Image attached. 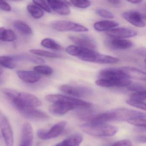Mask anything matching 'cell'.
<instances>
[{
	"label": "cell",
	"mask_w": 146,
	"mask_h": 146,
	"mask_svg": "<svg viewBox=\"0 0 146 146\" xmlns=\"http://www.w3.org/2000/svg\"><path fill=\"white\" fill-rule=\"evenodd\" d=\"M4 81L3 78H0V84H2L4 83Z\"/></svg>",
	"instance_id": "46"
},
{
	"label": "cell",
	"mask_w": 146,
	"mask_h": 146,
	"mask_svg": "<svg viewBox=\"0 0 146 146\" xmlns=\"http://www.w3.org/2000/svg\"><path fill=\"white\" fill-rule=\"evenodd\" d=\"M17 74L21 80L29 84L38 82L41 77L37 72L31 71L19 70L17 72Z\"/></svg>",
	"instance_id": "20"
},
{
	"label": "cell",
	"mask_w": 146,
	"mask_h": 146,
	"mask_svg": "<svg viewBox=\"0 0 146 146\" xmlns=\"http://www.w3.org/2000/svg\"><path fill=\"white\" fill-rule=\"evenodd\" d=\"M126 102L128 105L132 106L134 107L139 108L141 110L146 111V102H145L141 101L136 100L129 99L126 101Z\"/></svg>",
	"instance_id": "34"
},
{
	"label": "cell",
	"mask_w": 146,
	"mask_h": 146,
	"mask_svg": "<svg viewBox=\"0 0 146 146\" xmlns=\"http://www.w3.org/2000/svg\"><path fill=\"white\" fill-rule=\"evenodd\" d=\"M128 2L129 3H132V4H140L141 2H142V1L141 0H131V1H128Z\"/></svg>",
	"instance_id": "45"
},
{
	"label": "cell",
	"mask_w": 146,
	"mask_h": 146,
	"mask_svg": "<svg viewBox=\"0 0 146 146\" xmlns=\"http://www.w3.org/2000/svg\"><path fill=\"white\" fill-rule=\"evenodd\" d=\"M106 35L111 38L122 39L134 37L137 35V33L132 29L120 28L113 29L108 31Z\"/></svg>",
	"instance_id": "14"
},
{
	"label": "cell",
	"mask_w": 146,
	"mask_h": 146,
	"mask_svg": "<svg viewBox=\"0 0 146 146\" xmlns=\"http://www.w3.org/2000/svg\"><path fill=\"white\" fill-rule=\"evenodd\" d=\"M119 59L109 55L98 53L95 63L100 64H113L119 62Z\"/></svg>",
	"instance_id": "26"
},
{
	"label": "cell",
	"mask_w": 146,
	"mask_h": 146,
	"mask_svg": "<svg viewBox=\"0 0 146 146\" xmlns=\"http://www.w3.org/2000/svg\"><path fill=\"white\" fill-rule=\"evenodd\" d=\"M111 146H132V143L129 140H123L118 141Z\"/></svg>",
	"instance_id": "42"
},
{
	"label": "cell",
	"mask_w": 146,
	"mask_h": 146,
	"mask_svg": "<svg viewBox=\"0 0 146 146\" xmlns=\"http://www.w3.org/2000/svg\"><path fill=\"white\" fill-rule=\"evenodd\" d=\"M96 85L104 88L124 87L131 83L130 79L125 76L120 69L107 68L102 70L99 74Z\"/></svg>",
	"instance_id": "1"
},
{
	"label": "cell",
	"mask_w": 146,
	"mask_h": 146,
	"mask_svg": "<svg viewBox=\"0 0 146 146\" xmlns=\"http://www.w3.org/2000/svg\"><path fill=\"white\" fill-rule=\"evenodd\" d=\"M83 140L82 135L75 134L70 135L55 146H79Z\"/></svg>",
	"instance_id": "23"
},
{
	"label": "cell",
	"mask_w": 146,
	"mask_h": 146,
	"mask_svg": "<svg viewBox=\"0 0 146 146\" xmlns=\"http://www.w3.org/2000/svg\"><path fill=\"white\" fill-rule=\"evenodd\" d=\"M127 121L129 123L137 127L144 128L146 127V118H135L129 119Z\"/></svg>",
	"instance_id": "35"
},
{
	"label": "cell",
	"mask_w": 146,
	"mask_h": 146,
	"mask_svg": "<svg viewBox=\"0 0 146 146\" xmlns=\"http://www.w3.org/2000/svg\"><path fill=\"white\" fill-rule=\"evenodd\" d=\"M52 27L58 31H74L76 32H85L88 29L83 25L74 22L68 21H56L52 23Z\"/></svg>",
	"instance_id": "6"
},
{
	"label": "cell",
	"mask_w": 146,
	"mask_h": 146,
	"mask_svg": "<svg viewBox=\"0 0 146 146\" xmlns=\"http://www.w3.org/2000/svg\"><path fill=\"white\" fill-rule=\"evenodd\" d=\"M15 60L27 61L36 64H42L45 63V60L38 56L27 53L20 54L12 56Z\"/></svg>",
	"instance_id": "24"
},
{
	"label": "cell",
	"mask_w": 146,
	"mask_h": 146,
	"mask_svg": "<svg viewBox=\"0 0 146 146\" xmlns=\"http://www.w3.org/2000/svg\"><path fill=\"white\" fill-rule=\"evenodd\" d=\"M66 52L72 56L87 62L95 63L99 53L92 49L84 48L76 46H70L66 49Z\"/></svg>",
	"instance_id": "5"
},
{
	"label": "cell",
	"mask_w": 146,
	"mask_h": 146,
	"mask_svg": "<svg viewBox=\"0 0 146 146\" xmlns=\"http://www.w3.org/2000/svg\"><path fill=\"white\" fill-rule=\"evenodd\" d=\"M50 8L55 13L62 16H67L70 14L71 11L67 1H47Z\"/></svg>",
	"instance_id": "15"
},
{
	"label": "cell",
	"mask_w": 146,
	"mask_h": 146,
	"mask_svg": "<svg viewBox=\"0 0 146 146\" xmlns=\"http://www.w3.org/2000/svg\"><path fill=\"white\" fill-rule=\"evenodd\" d=\"M81 129L87 134L98 137L112 136L117 133L118 128L107 124L87 123L80 126Z\"/></svg>",
	"instance_id": "2"
},
{
	"label": "cell",
	"mask_w": 146,
	"mask_h": 146,
	"mask_svg": "<svg viewBox=\"0 0 146 146\" xmlns=\"http://www.w3.org/2000/svg\"><path fill=\"white\" fill-rule=\"evenodd\" d=\"M76 108L74 106L63 103H54L50 106L49 111L54 115H62Z\"/></svg>",
	"instance_id": "21"
},
{
	"label": "cell",
	"mask_w": 146,
	"mask_h": 146,
	"mask_svg": "<svg viewBox=\"0 0 146 146\" xmlns=\"http://www.w3.org/2000/svg\"><path fill=\"white\" fill-rule=\"evenodd\" d=\"M60 90L64 94L76 97L85 96L92 93L91 90L86 87H73L67 85H62Z\"/></svg>",
	"instance_id": "10"
},
{
	"label": "cell",
	"mask_w": 146,
	"mask_h": 146,
	"mask_svg": "<svg viewBox=\"0 0 146 146\" xmlns=\"http://www.w3.org/2000/svg\"><path fill=\"white\" fill-rule=\"evenodd\" d=\"M118 25V23L115 21L103 20L96 23L94 24V27L96 30L101 32L109 31Z\"/></svg>",
	"instance_id": "22"
},
{
	"label": "cell",
	"mask_w": 146,
	"mask_h": 146,
	"mask_svg": "<svg viewBox=\"0 0 146 146\" xmlns=\"http://www.w3.org/2000/svg\"><path fill=\"white\" fill-rule=\"evenodd\" d=\"M108 2L114 7H118L121 5V1L119 0H109Z\"/></svg>",
	"instance_id": "43"
},
{
	"label": "cell",
	"mask_w": 146,
	"mask_h": 146,
	"mask_svg": "<svg viewBox=\"0 0 146 146\" xmlns=\"http://www.w3.org/2000/svg\"><path fill=\"white\" fill-rule=\"evenodd\" d=\"M0 65L9 69H13L16 66V62L12 57L9 56H0Z\"/></svg>",
	"instance_id": "29"
},
{
	"label": "cell",
	"mask_w": 146,
	"mask_h": 146,
	"mask_svg": "<svg viewBox=\"0 0 146 146\" xmlns=\"http://www.w3.org/2000/svg\"><path fill=\"white\" fill-rule=\"evenodd\" d=\"M3 70L0 67V75H1L3 73Z\"/></svg>",
	"instance_id": "47"
},
{
	"label": "cell",
	"mask_w": 146,
	"mask_h": 146,
	"mask_svg": "<svg viewBox=\"0 0 146 146\" xmlns=\"http://www.w3.org/2000/svg\"><path fill=\"white\" fill-rule=\"evenodd\" d=\"M71 5L78 8H87L90 6L91 2L89 1H81V0H73L70 1Z\"/></svg>",
	"instance_id": "36"
},
{
	"label": "cell",
	"mask_w": 146,
	"mask_h": 146,
	"mask_svg": "<svg viewBox=\"0 0 146 146\" xmlns=\"http://www.w3.org/2000/svg\"><path fill=\"white\" fill-rule=\"evenodd\" d=\"M41 44L42 46L49 49L55 50H60L62 49L61 46L55 40L50 38H45L42 40Z\"/></svg>",
	"instance_id": "30"
},
{
	"label": "cell",
	"mask_w": 146,
	"mask_h": 146,
	"mask_svg": "<svg viewBox=\"0 0 146 146\" xmlns=\"http://www.w3.org/2000/svg\"><path fill=\"white\" fill-rule=\"evenodd\" d=\"M30 52L35 55L46 57V58H59L60 57V55L58 54L45 51V50H41V49H31L30 50Z\"/></svg>",
	"instance_id": "31"
},
{
	"label": "cell",
	"mask_w": 146,
	"mask_h": 146,
	"mask_svg": "<svg viewBox=\"0 0 146 146\" xmlns=\"http://www.w3.org/2000/svg\"><path fill=\"white\" fill-rule=\"evenodd\" d=\"M34 139V131L29 123L24 124L22 129V138L20 146H31Z\"/></svg>",
	"instance_id": "17"
},
{
	"label": "cell",
	"mask_w": 146,
	"mask_h": 146,
	"mask_svg": "<svg viewBox=\"0 0 146 146\" xmlns=\"http://www.w3.org/2000/svg\"><path fill=\"white\" fill-rule=\"evenodd\" d=\"M115 121H126L135 118H146V113L127 108H117L113 110Z\"/></svg>",
	"instance_id": "9"
},
{
	"label": "cell",
	"mask_w": 146,
	"mask_h": 146,
	"mask_svg": "<svg viewBox=\"0 0 146 146\" xmlns=\"http://www.w3.org/2000/svg\"><path fill=\"white\" fill-rule=\"evenodd\" d=\"M13 26L19 32L25 35H31L32 31L31 27L28 24L20 20H17L13 23Z\"/></svg>",
	"instance_id": "27"
},
{
	"label": "cell",
	"mask_w": 146,
	"mask_h": 146,
	"mask_svg": "<svg viewBox=\"0 0 146 146\" xmlns=\"http://www.w3.org/2000/svg\"><path fill=\"white\" fill-rule=\"evenodd\" d=\"M16 36L13 31L5 27H0V40L6 42H11L15 40Z\"/></svg>",
	"instance_id": "25"
},
{
	"label": "cell",
	"mask_w": 146,
	"mask_h": 146,
	"mask_svg": "<svg viewBox=\"0 0 146 146\" xmlns=\"http://www.w3.org/2000/svg\"><path fill=\"white\" fill-rule=\"evenodd\" d=\"M18 110L25 117L30 118L45 119L49 118V116L46 113L36 108H23Z\"/></svg>",
	"instance_id": "18"
},
{
	"label": "cell",
	"mask_w": 146,
	"mask_h": 146,
	"mask_svg": "<svg viewBox=\"0 0 146 146\" xmlns=\"http://www.w3.org/2000/svg\"><path fill=\"white\" fill-rule=\"evenodd\" d=\"M105 44L107 47L113 50L128 49L133 46V43L130 41L111 37L107 39Z\"/></svg>",
	"instance_id": "13"
},
{
	"label": "cell",
	"mask_w": 146,
	"mask_h": 146,
	"mask_svg": "<svg viewBox=\"0 0 146 146\" xmlns=\"http://www.w3.org/2000/svg\"><path fill=\"white\" fill-rule=\"evenodd\" d=\"M1 90L3 94L6 95L11 100L16 98L19 92L15 90L8 88H3L1 89Z\"/></svg>",
	"instance_id": "37"
},
{
	"label": "cell",
	"mask_w": 146,
	"mask_h": 146,
	"mask_svg": "<svg viewBox=\"0 0 146 146\" xmlns=\"http://www.w3.org/2000/svg\"><path fill=\"white\" fill-rule=\"evenodd\" d=\"M130 99L145 102L146 101V92L133 93L131 95Z\"/></svg>",
	"instance_id": "40"
},
{
	"label": "cell",
	"mask_w": 146,
	"mask_h": 146,
	"mask_svg": "<svg viewBox=\"0 0 146 146\" xmlns=\"http://www.w3.org/2000/svg\"><path fill=\"white\" fill-rule=\"evenodd\" d=\"M127 88L129 90L134 91L135 93L146 92L145 86L138 83H131L130 84L127 86Z\"/></svg>",
	"instance_id": "33"
},
{
	"label": "cell",
	"mask_w": 146,
	"mask_h": 146,
	"mask_svg": "<svg viewBox=\"0 0 146 146\" xmlns=\"http://www.w3.org/2000/svg\"><path fill=\"white\" fill-rule=\"evenodd\" d=\"M137 141L141 143L146 142V137L145 136H139L136 137Z\"/></svg>",
	"instance_id": "44"
},
{
	"label": "cell",
	"mask_w": 146,
	"mask_h": 146,
	"mask_svg": "<svg viewBox=\"0 0 146 146\" xmlns=\"http://www.w3.org/2000/svg\"><path fill=\"white\" fill-rule=\"evenodd\" d=\"M69 38L78 46L92 50L96 48V44L94 40L86 35H82L79 36H70Z\"/></svg>",
	"instance_id": "11"
},
{
	"label": "cell",
	"mask_w": 146,
	"mask_h": 146,
	"mask_svg": "<svg viewBox=\"0 0 146 146\" xmlns=\"http://www.w3.org/2000/svg\"><path fill=\"white\" fill-rule=\"evenodd\" d=\"M0 10L10 12L11 10V7L7 1L0 0Z\"/></svg>",
	"instance_id": "41"
},
{
	"label": "cell",
	"mask_w": 146,
	"mask_h": 146,
	"mask_svg": "<svg viewBox=\"0 0 146 146\" xmlns=\"http://www.w3.org/2000/svg\"><path fill=\"white\" fill-rule=\"evenodd\" d=\"M66 121H61L54 125L50 129H40L37 131L38 137L42 140H46L57 137L60 135L66 126Z\"/></svg>",
	"instance_id": "8"
},
{
	"label": "cell",
	"mask_w": 146,
	"mask_h": 146,
	"mask_svg": "<svg viewBox=\"0 0 146 146\" xmlns=\"http://www.w3.org/2000/svg\"><path fill=\"white\" fill-rule=\"evenodd\" d=\"M46 100L49 102L54 103H63L74 106L76 108H88L92 106L90 102L76 99L59 94H49L46 96Z\"/></svg>",
	"instance_id": "4"
},
{
	"label": "cell",
	"mask_w": 146,
	"mask_h": 146,
	"mask_svg": "<svg viewBox=\"0 0 146 146\" xmlns=\"http://www.w3.org/2000/svg\"><path fill=\"white\" fill-rule=\"evenodd\" d=\"M115 121L113 111L106 112L94 115L89 120V123L94 124H106L109 121Z\"/></svg>",
	"instance_id": "19"
},
{
	"label": "cell",
	"mask_w": 146,
	"mask_h": 146,
	"mask_svg": "<svg viewBox=\"0 0 146 146\" xmlns=\"http://www.w3.org/2000/svg\"><path fill=\"white\" fill-rule=\"evenodd\" d=\"M122 16L130 23L136 27L143 28L145 26V22L143 16L137 11L124 12L122 13Z\"/></svg>",
	"instance_id": "12"
},
{
	"label": "cell",
	"mask_w": 146,
	"mask_h": 146,
	"mask_svg": "<svg viewBox=\"0 0 146 146\" xmlns=\"http://www.w3.org/2000/svg\"><path fill=\"white\" fill-rule=\"evenodd\" d=\"M96 13L100 17L108 19L114 18V16L111 12L103 9H99L96 10Z\"/></svg>",
	"instance_id": "39"
},
{
	"label": "cell",
	"mask_w": 146,
	"mask_h": 146,
	"mask_svg": "<svg viewBox=\"0 0 146 146\" xmlns=\"http://www.w3.org/2000/svg\"><path fill=\"white\" fill-rule=\"evenodd\" d=\"M34 71L37 72L40 75L46 76H51L53 72L52 68L48 66L43 65H40L35 66L34 67Z\"/></svg>",
	"instance_id": "32"
},
{
	"label": "cell",
	"mask_w": 146,
	"mask_h": 146,
	"mask_svg": "<svg viewBox=\"0 0 146 146\" xmlns=\"http://www.w3.org/2000/svg\"><path fill=\"white\" fill-rule=\"evenodd\" d=\"M34 4L39 7L40 8L43 9L45 11L48 13L51 12V9L49 7L47 1H42V0H35L33 1Z\"/></svg>",
	"instance_id": "38"
},
{
	"label": "cell",
	"mask_w": 146,
	"mask_h": 146,
	"mask_svg": "<svg viewBox=\"0 0 146 146\" xmlns=\"http://www.w3.org/2000/svg\"><path fill=\"white\" fill-rule=\"evenodd\" d=\"M27 9L30 15L36 19L41 18L44 15V13L42 9L35 4L28 5Z\"/></svg>",
	"instance_id": "28"
},
{
	"label": "cell",
	"mask_w": 146,
	"mask_h": 146,
	"mask_svg": "<svg viewBox=\"0 0 146 146\" xmlns=\"http://www.w3.org/2000/svg\"><path fill=\"white\" fill-rule=\"evenodd\" d=\"M11 101L17 109L27 107L36 108L42 105L39 98L27 92H19L17 97Z\"/></svg>",
	"instance_id": "3"
},
{
	"label": "cell",
	"mask_w": 146,
	"mask_h": 146,
	"mask_svg": "<svg viewBox=\"0 0 146 146\" xmlns=\"http://www.w3.org/2000/svg\"><path fill=\"white\" fill-rule=\"evenodd\" d=\"M0 130L5 139L6 146H13V131L7 117L0 110Z\"/></svg>",
	"instance_id": "7"
},
{
	"label": "cell",
	"mask_w": 146,
	"mask_h": 146,
	"mask_svg": "<svg viewBox=\"0 0 146 146\" xmlns=\"http://www.w3.org/2000/svg\"><path fill=\"white\" fill-rule=\"evenodd\" d=\"M119 69L129 79L146 81V73L137 68L131 66H123Z\"/></svg>",
	"instance_id": "16"
}]
</instances>
